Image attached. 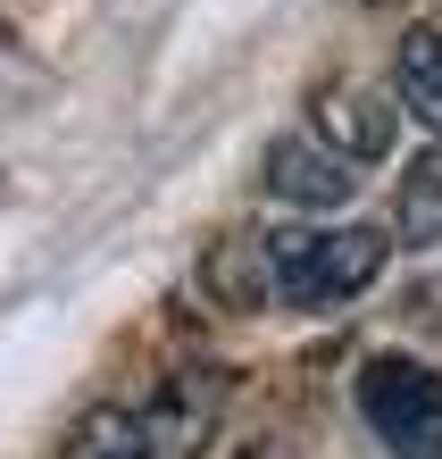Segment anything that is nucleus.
<instances>
[{
  "label": "nucleus",
  "mask_w": 442,
  "mask_h": 459,
  "mask_svg": "<svg viewBox=\"0 0 442 459\" xmlns=\"http://www.w3.org/2000/svg\"><path fill=\"white\" fill-rule=\"evenodd\" d=\"M393 234L376 226H275V234H234L226 259H209V284L251 309H351L384 276Z\"/></svg>",
  "instance_id": "obj_1"
},
{
  "label": "nucleus",
  "mask_w": 442,
  "mask_h": 459,
  "mask_svg": "<svg viewBox=\"0 0 442 459\" xmlns=\"http://www.w3.org/2000/svg\"><path fill=\"white\" fill-rule=\"evenodd\" d=\"M359 418L393 459H442V368L418 351L359 359Z\"/></svg>",
  "instance_id": "obj_2"
},
{
  "label": "nucleus",
  "mask_w": 442,
  "mask_h": 459,
  "mask_svg": "<svg viewBox=\"0 0 442 459\" xmlns=\"http://www.w3.org/2000/svg\"><path fill=\"white\" fill-rule=\"evenodd\" d=\"M401 100H393V84H359V75H351V84H325L317 100H309V134H317V143L325 151H334V159H351V168L359 176H368V168H384V159H393V143H401Z\"/></svg>",
  "instance_id": "obj_3"
},
{
  "label": "nucleus",
  "mask_w": 442,
  "mask_h": 459,
  "mask_svg": "<svg viewBox=\"0 0 442 459\" xmlns=\"http://www.w3.org/2000/svg\"><path fill=\"white\" fill-rule=\"evenodd\" d=\"M351 193H359V168L334 159L309 126L267 151V201H284V209H342Z\"/></svg>",
  "instance_id": "obj_4"
},
{
  "label": "nucleus",
  "mask_w": 442,
  "mask_h": 459,
  "mask_svg": "<svg viewBox=\"0 0 442 459\" xmlns=\"http://www.w3.org/2000/svg\"><path fill=\"white\" fill-rule=\"evenodd\" d=\"M393 100L401 117L426 134V143H442V25H409L401 50H393Z\"/></svg>",
  "instance_id": "obj_5"
},
{
  "label": "nucleus",
  "mask_w": 442,
  "mask_h": 459,
  "mask_svg": "<svg viewBox=\"0 0 442 459\" xmlns=\"http://www.w3.org/2000/svg\"><path fill=\"white\" fill-rule=\"evenodd\" d=\"M393 234H401V242H418V251H434V242H442V143H426V151L401 168Z\"/></svg>",
  "instance_id": "obj_6"
},
{
  "label": "nucleus",
  "mask_w": 442,
  "mask_h": 459,
  "mask_svg": "<svg viewBox=\"0 0 442 459\" xmlns=\"http://www.w3.org/2000/svg\"><path fill=\"white\" fill-rule=\"evenodd\" d=\"M151 426L126 410V401H92L84 418H75V435H67V459H151Z\"/></svg>",
  "instance_id": "obj_7"
}]
</instances>
